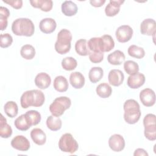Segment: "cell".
I'll return each mask as SVG.
<instances>
[{"instance_id": "cell-1", "label": "cell", "mask_w": 156, "mask_h": 156, "mask_svg": "<svg viewBox=\"0 0 156 156\" xmlns=\"http://www.w3.org/2000/svg\"><path fill=\"white\" fill-rule=\"evenodd\" d=\"M44 100V95L41 91L32 90L23 93L20 98V103L23 108H27L31 106L38 107L43 105Z\"/></svg>"}, {"instance_id": "cell-2", "label": "cell", "mask_w": 156, "mask_h": 156, "mask_svg": "<svg viewBox=\"0 0 156 156\" xmlns=\"http://www.w3.org/2000/svg\"><path fill=\"white\" fill-rule=\"evenodd\" d=\"M12 30L15 35L18 36L31 37L34 34L35 26L30 19L20 18L13 22Z\"/></svg>"}, {"instance_id": "cell-3", "label": "cell", "mask_w": 156, "mask_h": 156, "mask_svg": "<svg viewBox=\"0 0 156 156\" xmlns=\"http://www.w3.org/2000/svg\"><path fill=\"white\" fill-rule=\"evenodd\" d=\"M124 119L129 124H135L140 118L141 113L140 106L134 99H128L125 101L124 105Z\"/></svg>"}, {"instance_id": "cell-4", "label": "cell", "mask_w": 156, "mask_h": 156, "mask_svg": "<svg viewBox=\"0 0 156 156\" xmlns=\"http://www.w3.org/2000/svg\"><path fill=\"white\" fill-rule=\"evenodd\" d=\"M72 38V34L69 30L62 29L57 34V41L54 45L56 52L60 54H65L68 52L71 49Z\"/></svg>"}, {"instance_id": "cell-5", "label": "cell", "mask_w": 156, "mask_h": 156, "mask_svg": "<svg viewBox=\"0 0 156 156\" xmlns=\"http://www.w3.org/2000/svg\"><path fill=\"white\" fill-rule=\"evenodd\" d=\"M71 105V99L66 96H60L55 98L49 105V111L53 116L59 117Z\"/></svg>"}, {"instance_id": "cell-6", "label": "cell", "mask_w": 156, "mask_h": 156, "mask_svg": "<svg viewBox=\"0 0 156 156\" xmlns=\"http://www.w3.org/2000/svg\"><path fill=\"white\" fill-rule=\"evenodd\" d=\"M58 145L59 149L62 152L70 154L76 152L79 148L77 141L69 133H66L62 135L58 141Z\"/></svg>"}, {"instance_id": "cell-7", "label": "cell", "mask_w": 156, "mask_h": 156, "mask_svg": "<svg viewBox=\"0 0 156 156\" xmlns=\"http://www.w3.org/2000/svg\"><path fill=\"white\" fill-rule=\"evenodd\" d=\"M115 35L117 40L119 42H127L132 37L133 29L129 25H122L116 29Z\"/></svg>"}, {"instance_id": "cell-8", "label": "cell", "mask_w": 156, "mask_h": 156, "mask_svg": "<svg viewBox=\"0 0 156 156\" xmlns=\"http://www.w3.org/2000/svg\"><path fill=\"white\" fill-rule=\"evenodd\" d=\"M140 99L146 107H151L155 102V92L151 88H144L140 93Z\"/></svg>"}, {"instance_id": "cell-9", "label": "cell", "mask_w": 156, "mask_h": 156, "mask_svg": "<svg viewBox=\"0 0 156 156\" xmlns=\"http://www.w3.org/2000/svg\"><path fill=\"white\" fill-rule=\"evenodd\" d=\"M11 146L16 150L27 151L30 148V142L28 139L23 135H17L12 140Z\"/></svg>"}, {"instance_id": "cell-10", "label": "cell", "mask_w": 156, "mask_h": 156, "mask_svg": "<svg viewBox=\"0 0 156 156\" xmlns=\"http://www.w3.org/2000/svg\"><path fill=\"white\" fill-rule=\"evenodd\" d=\"M108 146L113 151H122L125 147L124 139L119 134H114L108 140Z\"/></svg>"}, {"instance_id": "cell-11", "label": "cell", "mask_w": 156, "mask_h": 156, "mask_svg": "<svg viewBox=\"0 0 156 156\" xmlns=\"http://www.w3.org/2000/svg\"><path fill=\"white\" fill-rule=\"evenodd\" d=\"M156 31L155 21L151 18L144 20L140 24V32L143 35L151 36L155 35Z\"/></svg>"}, {"instance_id": "cell-12", "label": "cell", "mask_w": 156, "mask_h": 156, "mask_svg": "<svg viewBox=\"0 0 156 156\" xmlns=\"http://www.w3.org/2000/svg\"><path fill=\"white\" fill-rule=\"evenodd\" d=\"M145 76L143 74L136 73L135 74L130 75L128 77L127 84L132 89H136L141 87L145 82Z\"/></svg>"}, {"instance_id": "cell-13", "label": "cell", "mask_w": 156, "mask_h": 156, "mask_svg": "<svg viewBox=\"0 0 156 156\" xmlns=\"http://www.w3.org/2000/svg\"><path fill=\"white\" fill-rule=\"evenodd\" d=\"M124 79V75L123 73L116 69H112L108 75V80L110 83L113 86L118 87L121 85Z\"/></svg>"}, {"instance_id": "cell-14", "label": "cell", "mask_w": 156, "mask_h": 156, "mask_svg": "<svg viewBox=\"0 0 156 156\" xmlns=\"http://www.w3.org/2000/svg\"><path fill=\"white\" fill-rule=\"evenodd\" d=\"M124 2L121 0H110L105 8V13L107 16H114L116 15L119 10L121 5Z\"/></svg>"}, {"instance_id": "cell-15", "label": "cell", "mask_w": 156, "mask_h": 156, "mask_svg": "<svg viewBox=\"0 0 156 156\" xmlns=\"http://www.w3.org/2000/svg\"><path fill=\"white\" fill-rule=\"evenodd\" d=\"M57 27L55 21L51 18H46L41 20L39 24L40 30L44 34H51L53 32Z\"/></svg>"}, {"instance_id": "cell-16", "label": "cell", "mask_w": 156, "mask_h": 156, "mask_svg": "<svg viewBox=\"0 0 156 156\" xmlns=\"http://www.w3.org/2000/svg\"><path fill=\"white\" fill-rule=\"evenodd\" d=\"M51 83V77L46 73H38L35 78V84L40 89H46L49 87Z\"/></svg>"}, {"instance_id": "cell-17", "label": "cell", "mask_w": 156, "mask_h": 156, "mask_svg": "<svg viewBox=\"0 0 156 156\" xmlns=\"http://www.w3.org/2000/svg\"><path fill=\"white\" fill-rule=\"evenodd\" d=\"M69 82L73 88L80 89L85 85V77L80 72H73L70 74Z\"/></svg>"}, {"instance_id": "cell-18", "label": "cell", "mask_w": 156, "mask_h": 156, "mask_svg": "<svg viewBox=\"0 0 156 156\" xmlns=\"http://www.w3.org/2000/svg\"><path fill=\"white\" fill-rule=\"evenodd\" d=\"M30 137L32 141L37 145L41 146L45 144L46 136L45 133L40 128H35L30 132Z\"/></svg>"}, {"instance_id": "cell-19", "label": "cell", "mask_w": 156, "mask_h": 156, "mask_svg": "<svg viewBox=\"0 0 156 156\" xmlns=\"http://www.w3.org/2000/svg\"><path fill=\"white\" fill-rule=\"evenodd\" d=\"M61 9L63 15L67 16L75 15L78 10L77 5L71 1H64L62 4Z\"/></svg>"}, {"instance_id": "cell-20", "label": "cell", "mask_w": 156, "mask_h": 156, "mask_svg": "<svg viewBox=\"0 0 156 156\" xmlns=\"http://www.w3.org/2000/svg\"><path fill=\"white\" fill-rule=\"evenodd\" d=\"M109 63L113 65H119L125 60V55L120 50H116L107 56Z\"/></svg>"}, {"instance_id": "cell-21", "label": "cell", "mask_w": 156, "mask_h": 156, "mask_svg": "<svg viewBox=\"0 0 156 156\" xmlns=\"http://www.w3.org/2000/svg\"><path fill=\"white\" fill-rule=\"evenodd\" d=\"M31 5L34 8L40 9L43 12H49L53 6L51 0H34L30 1Z\"/></svg>"}, {"instance_id": "cell-22", "label": "cell", "mask_w": 156, "mask_h": 156, "mask_svg": "<svg viewBox=\"0 0 156 156\" xmlns=\"http://www.w3.org/2000/svg\"><path fill=\"white\" fill-rule=\"evenodd\" d=\"M54 89L58 92H65L68 88V82L67 79L63 76H57L53 83Z\"/></svg>"}, {"instance_id": "cell-23", "label": "cell", "mask_w": 156, "mask_h": 156, "mask_svg": "<svg viewBox=\"0 0 156 156\" xmlns=\"http://www.w3.org/2000/svg\"><path fill=\"white\" fill-rule=\"evenodd\" d=\"M12 134V129L7 122L6 119L1 114L0 119V135L3 138H8Z\"/></svg>"}, {"instance_id": "cell-24", "label": "cell", "mask_w": 156, "mask_h": 156, "mask_svg": "<svg viewBox=\"0 0 156 156\" xmlns=\"http://www.w3.org/2000/svg\"><path fill=\"white\" fill-rule=\"evenodd\" d=\"M62 122L59 117L53 115L49 116L46 119V126L52 131H57L62 127Z\"/></svg>"}, {"instance_id": "cell-25", "label": "cell", "mask_w": 156, "mask_h": 156, "mask_svg": "<svg viewBox=\"0 0 156 156\" xmlns=\"http://www.w3.org/2000/svg\"><path fill=\"white\" fill-rule=\"evenodd\" d=\"M102 52H109L115 47V41L110 35H104L101 37Z\"/></svg>"}, {"instance_id": "cell-26", "label": "cell", "mask_w": 156, "mask_h": 156, "mask_svg": "<svg viewBox=\"0 0 156 156\" xmlns=\"http://www.w3.org/2000/svg\"><path fill=\"white\" fill-rule=\"evenodd\" d=\"M104 71L102 68L94 66L91 68L88 73V77L91 82L95 83L99 82L103 77Z\"/></svg>"}, {"instance_id": "cell-27", "label": "cell", "mask_w": 156, "mask_h": 156, "mask_svg": "<svg viewBox=\"0 0 156 156\" xmlns=\"http://www.w3.org/2000/svg\"><path fill=\"white\" fill-rule=\"evenodd\" d=\"M96 91L100 98H107L112 94V89L107 83H102L97 86Z\"/></svg>"}, {"instance_id": "cell-28", "label": "cell", "mask_w": 156, "mask_h": 156, "mask_svg": "<svg viewBox=\"0 0 156 156\" xmlns=\"http://www.w3.org/2000/svg\"><path fill=\"white\" fill-rule=\"evenodd\" d=\"M76 52L81 56H86L89 54V49L87 46V41L85 39H80L75 44Z\"/></svg>"}, {"instance_id": "cell-29", "label": "cell", "mask_w": 156, "mask_h": 156, "mask_svg": "<svg viewBox=\"0 0 156 156\" xmlns=\"http://www.w3.org/2000/svg\"><path fill=\"white\" fill-rule=\"evenodd\" d=\"M24 115L30 126L37 125L41 121V115L37 110H29Z\"/></svg>"}, {"instance_id": "cell-30", "label": "cell", "mask_w": 156, "mask_h": 156, "mask_svg": "<svg viewBox=\"0 0 156 156\" xmlns=\"http://www.w3.org/2000/svg\"><path fill=\"white\" fill-rule=\"evenodd\" d=\"M87 46L90 51L94 52H102L101 37H93L87 41Z\"/></svg>"}, {"instance_id": "cell-31", "label": "cell", "mask_w": 156, "mask_h": 156, "mask_svg": "<svg viewBox=\"0 0 156 156\" xmlns=\"http://www.w3.org/2000/svg\"><path fill=\"white\" fill-rule=\"evenodd\" d=\"M4 110L8 116L14 118L18 115V107L16 102L13 101H8L4 106Z\"/></svg>"}, {"instance_id": "cell-32", "label": "cell", "mask_w": 156, "mask_h": 156, "mask_svg": "<svg viewBox=\"0 0 156 156\" xmlns=\"http://www.w3.org/2000/svg\"><path fill=\"white\" fill-rule=\"evenodd\" d=\"M20 54L23 58L26 60H31L35 55V49L30 44H24L21 48Z\"/></svg>"}, {"instance_id": "cell-33", "label": "cell", "mask_w": 156, "mask_h": 156, "mask_svg": "<svg viewBox=\"0 0 156 156\" xmlns=\"http://www.w3.org/2000/svg\"><path fill=\"white\" fill-rule=\"evenodd\" d=\"M127 52L130 56L138 59L143 58L145 55V51L144 49L135 44L130 45L129 47Z\"/></svg>"}, {"instance_id": "cell-34", "label": "cell", "mask_w": 156, "mask_h": 156, "mask_svg": "<svg viewBox=\"0 0 156 156\" xmlns=\"http://www.w3.org/2000/svg\"><path fill=\"white\" fill-rule=\"evenodd\" d=\"M14 125L17 129L21 131H26L31 127L24 114L20 115L15 120Z\"/></svg>"}, {"instance_id": "cell-35", "label": "cell", "mask_w": 156, "mask_h": 156, "mask_svg": "<svg viewBox=\"0 0 156 156\" xmlns=\"http://www.w3.org/2000/svg\"><path fill=\"white\" fill-rule=\"evenodd\" d=\"M10 16L9 9L5 7H0V26L1 30H4L7 26V18Z\"/></svg>"}, {"instance_id": "cell-36", "label": "cell", "mask_w": 156, "mask_h": 156, "mask_svg": "<svg viewBox=\"0 0 156 156\" xmlns=\"http://www.w3.org/2000/svg\"><path fill=\"white\" fill-rule=\"evenodd\" d=\"M62 68L66 71L74 70L77 66V60L72 57L64 58L62 61Z\"/></svg>"}, {"instance_id": "cell-37", "label": "cell", "mask_w": 156, "mask_h": 156, "mask_svg": "<svg viewBox=\"0 0 156 156\" xmlns=\"http://www.w3.org/2000/svg\"><path fill=\"white\" fill-rule=\"evenodd\" d=\"M124 69L127 74L133 75L139 71V66L137 63L133 60H127L124 63Z\"/></svg>"}, {"instance_id": "cell-38", "label": "cell", "mask_w": 156, "mask_h": 156, "mask_svg": "<svg viewBox=\"0 0 156 156\" xmlns=\"http://www.w3.org/2000/svg\"><path fill=\"white\" fill-rule=\"evenodd\" d=\"M144 134L147 140L155 141L156 140V125L144 126Z\"/></svg>"}, {"instance_id": "cell-39", "label": "cell", "mask_w": 156, "mask_h": 156, "mask_svg": "<svg viewBox=\"0 0 156 156\" xmlns=\"http://www.w3.org/2000/svg\"><path fill=\"white\" fill-rule=\"evenodd\" d=\"M0 39V46L2 48L9 47L13 42V38L12 35L8 33L1 34Z\"/></svg>"}, {"instance_id": "cell-40", "label": "cell", "mask_w": 156, "mask_h": 156, "mask_svg": "<svg viewBox=\"0 0 156 156\" xmlns=\"http://www.w3.org/2000/svg\"><path fill=\"white\" fill-rule=\"evenodd\" d=\"M89 59L94 63H98L101 62L104 58V52H89Z\"/></svg>"}, {"instance_id": "cell-41", "label": "cell", "mask_w": 156, "mask_h": 156, "mask_svg": "<svg viewBox=\"0 0 156 156\" xmlns=\"http://www.w3.org/2000/svg\"><path fill=\"white\" fill-rule=\"evenodd\" d=\"M156 122V116L154 114L149 113L147 114L143 119V125L144 126L155 125Z\"/></svg>"}, {"instance_id": "cell-42", "label": "cell", "mask_w": 156, "mask_h": 156, "mask_svg": "<svg viewBox=\"0 0 156 156\" xmlns=\"http://www.w3.org/2000/svg\"><path fill=\"white\" fill-rule=\"evenodd\" d=\"M10 5L11 7L15 9H20L23 6V1L21 0H9V1H2Z\"/></svg>"}, {"instance_id": "cell-43", "label": "cell", "mask_w": 156, "mask_h": 156, "mask_svg": "<svg viewBox=\"0 0 156 156\" xmlns=\"http://www.w3.org/2000/svg\"><path fill=\"white\" fill-rule=\"evenodd\" d=\"M105 2V0H91L90 1V3L91 5L95 7H99L103 5V4Z\"/></svg>"}, {"instance_id": "cell-44", "label": "cell", "mask_w": 156, "mask_h": 156, "mask_svg": "<svg viewBox=\"0 0 156 156\" xmlns=\"http://www.w3.org/2000/svg\"><path fill=\"white\" fill-rule=\"evenodd\" d=\"M133 155L134 156H138V155H140V156H148V154L144 149L138 148L135 151V152L133 153Z\"/></svg>"}]
</instances>
